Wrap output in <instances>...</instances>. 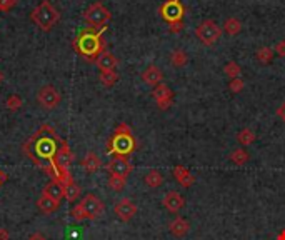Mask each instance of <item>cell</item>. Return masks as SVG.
Masks as SVG:
<instances>
[{"mask_svg":"<svg viewBox=\"0 0 285 240\" xmlns=\"http://www.w3.org/2000/svg\"><path fill=\"white\" fill-rule=\"evenodd\" d=\"M80 194H82V189L75 180H70V182L65 185V200L67 202H70V203L77 202L78 199H80Z\"/></svg>","mask_w":285,"mask_h":240,"instance_id":"obj_21","label":"cell"},{"mask_svg":"<svg viewBox=\"0 0 285 240\" xmlns=\"http://www.w3.org/2000/svg\"><path fill=\"white\" fill-rule=\"evenodd\" d=\"M95 65L99 67L100 72H113L115 69H117L119 60L115 58L113 53H110V52L105 50V52H102L99 57H97Z\"/></svg>","mask_w":285,"mask_h":240,"instance_id":"obj_16","label":"cell"},{"mask_svg":"<svg viewBox=\"0 0 285 240\" xmlns=\"http://www.w3.org/2000/svg\"><path fill=\"white\" fill-rule=\"evenodd\" d=\"M119 80V74L117 72H100V82L104 87H113Z\"/></svg>","mask_w":285,"mask_h":240,"instance_id":"obj_27","label":"cell"},{"mask_svg":"<svg viewBox=\"0 0 285 240\" xmlns=\"http://www.w3.org/2000/svg\"><path fill=\"white\" fill-rule=\"evenodd\" d=\"M83 20L87 22L89 27L102 28V27H107V23L112 20V14L102 2H94L83 12Z\"/></svg>","mask_w":285,"mask_h":240,"instance_id":"obj_6","label":"cell"},{"mask_svg":"<svg viewBox=\"0 0 285 240\" xmlns=\"http://www.w3.org/2000/svg\"><path fill=\"white\" fill-rule=\"evenodd\" d=\"M197 39L202 42L205 47H212L217 40L220 39L222 35V27H219L214 20H204L198 23V27L195 28Z\"/></svg>","mask_w":285,"mask_h":240,"instance_id":"obj_7","label":"cell"},{"mask_svg":"<svg viewBox=\"0 0 285 240\" xmlns=\"http://www.w3.org/2000/svg\"><path fill=\"white\" fill-rule=\"evenodd\" d=\"M237 140H239L240 145L248 147V145H252V143L255 142V134H253L252 129H242L237 134Z\"/></svg>","mask_w":285,"mask_h":240,"instance_id":"obj_25","label":"cell"},{"mask_svg":"<svg viewBox=\"0 0 285 240\" xmlns=\"http://www.w3.org/2000/svg\"><path fill=\"white\" fill-rule=\"evenodd\" d=\"M152 97H154L155 104H157V107H159L160 110L170 109L172 100H174V94H172V90L165 85V83H159L157 87H154Z\"/></svg>","mask_w":285,"mask_h":240,"instance_id":"obj_11","label":"cell"},{"mask_svg":"<svg viewBox=\"0 0 285 240\" xmlns=\"http://www.w3.org/2000/svg\"><path fill=\"white\" fill-rule=\"evenodd\" d=\"M244 87H245V83H244V80H242V79H232V80H230V83H229V88H230V92H232V94H240L242 90H244Z\"/></svg>","mask_w":285,"mask_h":240,"instance_id":"obj_32","label":"cell"},{"mask_svg":"<svg viewBox=\"0 0 285 240\" xmlns=\"http://www.w3.org/2000/svg\"><path fill=\"white\" fill-rule=\"evenodd\" d=\"M127 185V178H120V177H115L110 175L108 177V187H110L113 192H122Z\"/></svg>","mask_w":285,"mask_h":240,"instance_id":"obj_30","label":"cell"},{"mask_svg":"<svg viewBox=\"0 0 285 240\" xmlns=\"http://www.w3.org/2000/svg\"><path fill=\"white\" fill-rule=\"evenodd\" d=\"M174 177L175 180L182 185V187H192V184L195 182V177L192 175V172L184 165H177L174 167Z\"/></svg>","mask_w":285,"mask_h":240,"instance_id":"obj_17","label":"cell"},{"mask_svg":"<svg viewBox=\"0 0 285 240\" xmlns=\"http://www.w3.org/2000/svg\"><path fill=\"white\" fill-rule=\"evenodd\" d=\"M135 148L137 140L133 137L132 129L124 122L119 124L107 142V154L112 157H129L132 152H135Z\"/></svg>","mask_w":285,"mask_h":240,"instance_id":"obj_3","label":"cell"},{"mask_svg":"<svg viewBox=\"0 0 285 240\" xmlns=\"http://www.w3.org/2000/svg\"><path fill=\"white\" fill-rule=\"evenodd\" d=\"M184 30V22H175V23H170V32L172 34H179Z\"/></svg>","mask_w":285,"mask_h":240,"instance_id":"obj_34","label":"cell"},{"mask_svg":"<svg viewBox=\"0 0 285 240\" xmlns=\"http://www.w3.org/2000/svg\"><path fill=\"white\" fill-rule=\"evenodd\" d=\"M229 159L234 162L235 165H245L247 162H248V154H247V150L245 148H235L230 152L229 155Z\"/></svg>","mask_w":285,"mask_h":240,"instance_id":"obj_24","label":"cell"},{"mask_svg":"<svg viewBox=\"0 0 285 240\" xmlns=\"http://www.w3.org/2000/svg\"><path fill=\"white\" fill-rule=\"evenodd\" d=\"M168 230H170L172 235L177 237V238L185 237L190 230V224L184 217H175L170 224H168Z\"/></svg>","mask_w":285,"mask_h":240,"instance_id":"obj_18","label":"cell"},{"mask_svg":"<svg viewBox=\"0 0 285 240\" xmlns=\"http://www.w3.org/2000/svg\"><path fill=\"white\" fill-rule=\"evenodd\" d=\"M28 240H47V237L44 235V233H40V232H35V233H32V235L28 237Z\"/></svg>","mask_w":285,"mask_h":240,"instance_id":"obj_38","label":"cell"},{"mask_svg":"<svg viewBox=\"0 0 285 240\" xmlns=\"http://www.w3.org/2000/svg\"><path fill=\"white\" fill-rule=\"evenodd\" d=\"M107 172L110 175L120 177V178H127L132 173L133 167L129 162V157H112V160L107 164Z\"/></svg>","mask_w":285,"mask_h":240,"instance_id":"obj_10","label":"cell"},{"mask_svg":"<svg viewBox=\"0 0 285 240\" xmlns=\"http://www.w3.org/2000/svg\"><path fill=\"white\" fill-rule=\"evenodd\" d=\"M277 115L280 117V118L283 120V122H285V102H282L280 107L277 109Z\"/></svg>","mask_w":285,"mask_h":240,"instance_id":"obj_37","label":"cell"},{"mask_svg":"<svg viewBox=\"0 0 285 240\" xmlns=\"http://www.w3.org/2000/svg\"><path fill=\"white\" fill-rule=\"evenodd\" d=\"M277 240H285V229L277 235Z\"/></svg>","mask_w":285,"mask_h":240,"instance_id":"obj_40","label":"cell"},{"mask_svg":"<svg viewBox=\"0 0 285 240\" xmlns=\"http://www.w3.org/2000/svg\"><path fill=\"white\" fill-rule=\"evenodd\" d=\"M255 58L262 64H270L272 58H274V52H272L270 47H260L255 52Z\"/></svg>","mask_w":285,"mask_h":240,"instance_id":"obj_28","label":"cell"},{"mask_svg":"<svg viewBox=\"0 0 285 240\" xmlns=\"http://www.w3.org/2000/svg\"><path fill=\"white\" fill-rule=\"evenodd\" d=\"M105 30H107V27L82 28L74 40V50L82 58H86L87 62H95L97 57H99L102 52H105V49H107V44L104 40Z\"/></svg>","mask_w":285,"mask_h":240,"instance_id":"obj_2","label":"cell"},{"mask_svg":"<svg viewBox=\"0 0 285 240\" xmlns=\"http://www.w3.org/2000/svg\"><path fill=\"white\" fill-rule=\"evenodd\" d=\"M113 214L117 215L119 220L122 222H130L137 214V205L133 203L130 199H120L117 203L113 205Z\"/></svg>","mask_w":285,"mask_h":240,"instance_id":"obj_12","label":"cell"},{"mask_svg":"<svg viewBox=\"0 0 285 240\" xmlns=\"http://www.w3.org/2000/svg\"><path fill=\"white\" fill-rule=\"evenodd\" d=\"M19 0H0V12H10L17 7Z\"/></svg>","mask_w":285,"mask_h":240,"instance_id":"obj_33","label":"cell"},{"mask_svg":"<svg viewBox=\"0 0 285 240\" xmlns=\"http://www.w3.org/2000/svg\"><path fill=\"white\" fill-rule=\"evenodd\" d=\"M37 102L40 104L42 109L53 110V109H57L60 105V102H62V95H60V92L53 85H45L39 90Z\"/></svg>","mask_w":285,"mask_h":240,"instance_id":"obj_9","label":"cell"},{"mask_svg":"<svg viewBox=\"0 0 285 240\" xmlns=\"http://www.w3.org/2000/svg\"><path fill=\"white\" fill-rule=\"evenodd\" d=\"M30 20L42 32H50L60 20V12L48 0H42L37 7L30 12Z\"/></svg>","mask_w":285,"mask_h":240,"instance_id":"obj_4","label":"cell"},{"mask_svg":"<svg viewBox=\"0 0 285 240\" xmlns=\"http://www.w3.org/2000/svg\"><path fill=\"white\" fill-rule=\"evenodd\" d=\"M240 30H242V22L237 17H230L223 23V32H227L229 35H237L240 34Z\"/></svg>","mask_w":285,"mask_h":240,"instance_id":"obj_23","label":"cell"},{"mask_svg":"<svg viewBox=\"0 0 285 240\" xmlns=\"http://www.w3.org/2000/svg\"><path fill=\"white\" fill-rule=\"evenodd\" d=\"M223 72H225V75L232 80V79H239L242 69H240V65L237 62H227L225 67H223Z\"/></svg>","mask_w":285,"mask_h":240,"instance_id":"obj_29","label":"cell"},{"mask_svg":"<svg viewBox=\"0 0 285 240\" xmlns=\"http://www.w3.org/2000/svg\"><path fill=\"white\" fill-rule=\"evenodd\" d=\"M162 173L159 172V170H155V169H152V170H149L147 173H145V177H144V182H145V185H147V187H150V189H157V187H160L162 185Z\"/></svg>","mask_w":285,"mask_h":240,"instance_id":"obj_22","label":"cell"},{"mask_svg":"<svg viewBox=\"0 0 285 240\" xmlns=\"http://www.w3.org/2000/svg\"><path fill=\"white\" fill-rule=\"evenodd\" d=\"M275 53H278L280 57H285V40H280L275 45Z\"/></svg>","mask_w":285,"mask_h":240,"instance_id":"obj_35","label":"cell"},{"mask_svg":"<svg viewBox=\"0 0 285 240\" xmlns=\"http://www.w3.org/2000/svg\"><path fill=\"white\" fill-rule=\"evenodd\" d=\"M5 107L10 110V112H17V110H20V107H22V99L19 97V95H15V94H12L10 97L5 100Z\"/></svg>","mask_w":285,"mask_h":240,"instance_id":"obj_31","label":"cell"},{"mask_svg":"<svg viewBox=\"0 0 285 240\" xmlns=\"http://www.w3.org/2000/svg\"><path fill=\"white\" fill-rule=\"evenodd\" d=\"M4 80V74H2V70H0V82Z\"/></svg>","mask_w":285,"mask_h":240,"instance_id":"obj_41","label":"cell"},{"mask_svg":"<svg viewBox=\"0 0 285 240\" xmlns=\"http://www.w3.org/2000/svg\"><path fill=\"white\" fill-rule=\"evenodd\" d=\"M160 15L168 25L175 22H184L185 7L182 5L180 0H165L160 7Z\"/></svg>","mask_w":285,"mask_h":240,"instance_id":"obj_8","label":"cell"},{"mask_svg":"<svg viewBox=\"0 0 285 240\" xmlns=\"http://www.w3.org/2000/svg\"><path fill=\"white\" fill-rule=\"evenodd\" d=\"M5 182H7V173H5L4 170H0V187H2Z\"/></svg>","mask_w":285,"mask_h":240,"instance_id":"obj_39","label":"cell"},{"mask_svg":"<svg viewBox=\"0 0 285 240\" xmlns=\"http://www.w3.org/2000/svg\"><path fill=\"white\" fill-rule=\"evenodd\" d=\"M185 205V199L182 197L179 192H168V194L163 197V207H165L168 212L177 214L179 210H182Z\"/></svg>","mask_w":285,"mask_h":240,"instance_id":"obj_14","label":"cell"},{"mask_svg":"<svg viewBox=\"0 0 285 240\" xmlns=\"http://www.w3.org/2000/svg\"><path fill=\"white\" fill-rule=\"evenodd\" d=\"M62 142L64 140L59 137L57 130L52 125L44 124L27 142H23L22 152L34 162L35 167L44 170L50 178H55L60 182V175L55 167V157Z\"/></svg>","mask_w":285,"mask_h":240,"instance_id":"obj_1","label":"cell"},{"mask_svg":"<svg viewBox=\"0 0 285 240\" xmlns=\"http://www.w3.org/2000/svg\"><path fill=\"white\" fill-rule=\"evenodd\" d=\"M80 165L87 173H95L102 167V160L95 152H87L86 157L80 160Z\"/></svg>","mask_w":285,"mask_h":240,"instance_id":"obj_19","label":"cell"},{"mask_svg":"<svg viewBox=\"0 0 285 240\" xmlns=\"http://www.w3.org/2000/svg\"><path fill=\"white\" fill-rule=\"evenodd\" d=\"M0 240H10V232L5 227H0Z\"/></svg>","mask_w":285,"mask_h":240,"instance_id":"obj_36","label":"cell"},{"mask_svg":"<svg viewBox=\"0 0 285 240\" xmlns=\"http://www.w3.org/2000/svg\"><path fill=\"white\" fill-rule=\"evenodd\" d=\"M170 62L174 67H184V65H187V62H189V57H187V53L182 50V49H177V50H174L170 53Z\"/></svg>","mask_w":285,"mask_h":240,"instance_id":"obj_26","label":"cell"},{"mask_svg":"<svg viewBox=\"0 0 285 240\" xmlns=\"http://www.w3.org/2000/svg\"><path fill=\"white\" fill-rule=\"evenodd\" d=\"M142 80L145 85L149 87H157L159 83H162L163 80V75H162V70L157 67V65H149L147 69L142 72Z\"/></svg>","mask_w":285,"mask_h":240,"instance_id":"obj_15","label":"cell"},{"mask_svg":"<svg viewBox=\"0 0 285 240\" xmlns=\"http://www.w3.org/2000/svg\"><path fill=\"white\" fill-rule=\"evenodd\" d=\"M42 194L47 195V197H50V199H53V200L62 202V199H65V185L62 182H59V180L52 178L50 182H48L44 187Z\"/></svg>","mask_w":285,"mask_h":240,"instance_id":"obj_13","label":"cell"},{"mask_svg":"<svg viewBox=\"0 0 285 240\" xmlns=\"http://www.w3.org/2000/svg\"><path fill=\"white\" fill-rule=\"evenodd\" d=\"M105 205L95 194H87L77 205L70 210L72 219L77 222L82 220H97L104 214Z\"/></svg>","mask_w":285,"mask_h":240,"instance_id":"obj_5","label":"cell"},{"mask_svg":"<svg viewBox=\"0 0 285 240\" xmlns=\"http://www.w3.org/2000/svg\"><path fill=\"white\" fill-rule=\"evenodd\" d=\"M37 207H39L40 212H44L45 215H48V214L57 212L59 207H60V202L53 200V199H50V197H47V195L42 194L39 197V200H37Z\"/></svg>","mask_w":285,"mask_h":240,"instance_id":"obj_20","label":"cell"}]
</instances>
